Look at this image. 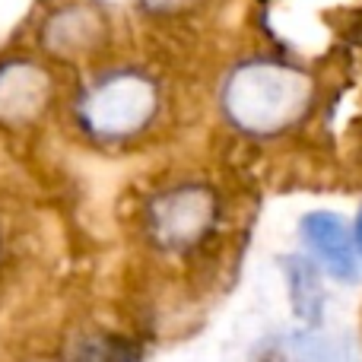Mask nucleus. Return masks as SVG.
<instances>
[{
    "label": "nucleus",
    "mask_w": 362,
    "mask_h": 362,
    "mask_svg": "<svg viewBox=\"0 0 362 362\" xmlns=\"http://www.w3.org/2000/svg\"><path fill=\"white\" fill-rule=\"evenodd\" d=\"M308 102V80L280 64H248L226 86V112L238 127L270 134L293 124Z\"/></svg>",
    "instance_id": "f257e3e1"
},
{
    "label": "nucleus",
    "mask_w": 362,
    "mask_h": 362,
    "mask_svg": "<svg viewBox=\"0 0 362 362\" xmlns=\"http://www.w3.org/2000/svg\"><path fill=\"white\" fill-rule=\"evenodd\" d=\"M156 105V93L144 76H112L83 102V118L95 134L121 137L144 127Z\"/></svg>",
    "instance_id": "f03ea898"
},
{
    "label": "nucleus",
    "mask_w": 362,
    "mask_h": 362,
    "mask_svg": "<svg viewBox=\"0 0 362 362\" xmlns=\"http://www.w3.org/2000/svg\"><path fill=\"white\" fill-rule=\"evenodd\" d=\"M153 232L169 248H185L204 235L213 219V200L204 187H178L153 204Z\"/></svg>",
    "instance_id": "7ed1b4c3"
},
{
    "label": "nucleus",
    "mask_w": 362,
    "mask_h": 362,
    "mask_svg": "<svg viewBox=\"0 0 362 362\" xmlns=\"http://www.w3.org/2000/svg\"><path fill=\"white\" fill-rule=\"evenodd\" d=\"M302 238L318 264L337 280H356L359 274V248L356 232L346 229L337 213H308L302 219Z\"/></svg>",
    "instance_id": "20e7f679"
},
{
    "label": "nucleus",
    "mask_w": 362,
    "mask_h": 362,
    "mask_svg": "<svg viewBox=\"0 0 362 362\" xmlns=\"http://www.w3.org/2000/svg\"><path fill=\"white\" fill-rule=\"evenodd\" d=\"M48 99V76L32 64H10L0 70V118L16 124L42 108Z\"/></svg>",
    "instance_id": "39448f33"
},
{
    "label": "nucleus",
    "mask_w": 362,
    "mask_h": 362,
    "mask_svg": "<svg viewBox=\"0 0 362 362\" xmlns=\"http://www.w3.org/2000/svg\"><path fill=\"white\" fill-rule=\"evenodd\" d=\"M251 362H340L337 350L318 334H274L261 340L251 353Z\"/></svg>",
    "instance_id": "423d86ee"
},
{
    "label": "nucleus",
    "mask_w": 362,
    "mask_h": 362,
    "mask_svg": "<svg viewBox=\"0 0 362 362\" xmlns=\"http://www.w3.org/2000/svg\"><path fill=\"white\" fill-rule=\"evenodd\" d=\"M293 299H296V312L302 318H318V305H321V286H318V274L312 264L305 261H293Z\"/></svg>",
    "instance_id": "0eeeda50"
},
{
    "label": "nucleus",
    "mask_w": 362,
    "mask_h": 362,
    "mask_svg": "<svg viewBox=\"0 0 362 362\" xmlns=\"http://www.w3.org/2000/svg\"><path fill=\"white\" fill-rule=\"evenodd\" d=\"M356 248H359V257H362V213L356 219Z\"/></svg>",
    "instance_id": "6e6552de"
}]
</instances>
